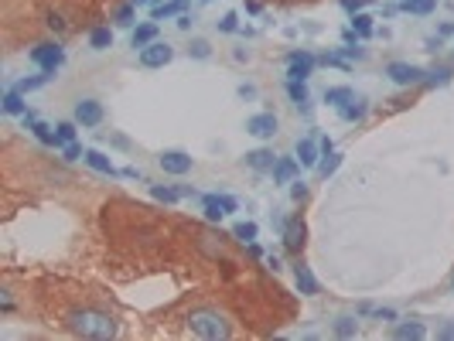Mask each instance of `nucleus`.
Returning <instances> with one entry per match:
<instances>
[{"mask_svg": "<svg viewBox=\"0 0 454 341\" xmlns=\"http://www.w3.org/2000/svg\"><path fill=\"white\" fill-rule=\"evenodd\" d=\"M65 324L79 338H92V341L116 338V318L106 314V311H99V307H76V311H69Z\"/></svg>", "mask_w": 454, "mask_h": 341, "instance_id": "nucleus-1", "label": "nucleus"}, {"mask_svg": "<svg viewBox=\"0 0 454 341\" xmlns=\"http://www.w3.org/2000/svg\"><path fill=\"white\" fill-rule=\"evenodd\" d=\"M188 331L198 335V338H205V341H226L233 335V324H229V318H226L222 311H215V307H195V311L188 314Z\"/></svg>", "mask_w": 454, "mask_h": 341, "instance_id": "nucleus-2", "label": "nucleus"}, {"mask_svg": "<svg viewBox=\"0 0 454 341\" xmlns=\"http://www.w3.org/2000/svg\"><path fill=\"white\" fill-rule=\"evenodd\" d=\"M31 62L41 69V72H58L62 65H65V52H62V45H55V41H45V45H38V48H31Z\"/></svg>", "mask_w": 454, "mask_h": 341, "instance_id": "nucleus-3", "label": "nucleus"}, {"mask_svg": "<svg viewBox=\"0 0 454 341\" xmlns=\"http://www.w3.org/2000/svg\"><path fill=\"white\" fill-rule=\"evenodd\" d=\"M386 79L393 85H424L427 72L420 65H410V62H389L386 65Z\"/></svg>", "mask_w": 454, "mask_h": 341, "instance_id": "nucleus-4", "label": "nucleus"}, {"mask_svg": "<svg viewBox=\"0 0 454 341\" xmlns=\"http://www.w3.org/2000/svg\"><path fill=\"white\" fill-rule=\"evenodd\" d=\"M171 58H175V48L164 45V41H154V45L140 48V65H147V69H164Z\"/></svg>", "mask_w": 454, "mask_h": 341, "instance_id": "nucleus-5", "label": "nucleus"}, {"mask_svg": "<svg viewBox=\"0 0 454 341\" xmlns=\"http://www.w3.org/2000/svg\"><path fill=\"white\" fill-rule=\"evenodd\" d=\"M76 123L86 126V130L99 126V123H102V102H96V99H79V102H76Z\"/></svg>", "mask_w": 454, "mask_h": 341, "instance_id": "nucleus-6", "label": "nucleus"}, {"mask_svg": "<svg viewBox=\"0 0 454 341\" xmlns=\"http://www.w3.org/2000/svg\"><path fill=\"white\" fill-rule=\"evenodd\" d=\"M287 62H290L287 79H290V82H307V76H311V69H314V55H311V52H294Z\"/></svg>", "mask_w": 454, "mask_h": 341, "instance_id": "nucleus-7", "label": "nucleus"}, {"mask_svg": "<svg viewBox=\"0 0 454 341\" xmlns=\"http://www.w3.org/2000/svg\"><path fill=\"white\" fill-rule=\"evenodd\" d=\"M277 116L273 113H257V116H250L246 120V133H253L257 140H270L273 133H277Z\"/></svg>", "mask_w": 454, "mask_h": 341, "instance_id": "nucleus-8", "label": "nucleus"}, {"mask_svg": "<svg viewBox=\"0 0 454 341\" xmlns=\"http://www.w3.org/2000/svg\"><path fill=\"white\" fill-rule=\"evenodd\" d=\"M158 164L164 168V174H175V177H182L191 170V157L184 154V151H164L161 157H158Z\"/></svg>", "mask_w": 454, "mask_h": 341, "instance_id": "nucleus-9", "label": "nucleus"}, {"mask_svg": "<svg viewBox=\"0 0 454 341\" xmlns=\"http://www.w3.org/2000/svg\"><path fill=\"white\" fill-rule=\"evenodd\" d=\"M283 250L287 253H301L304 250V222L301 219L283 222Z\"/></svg>", "mask_w": 454, "mask_h": 341, "instance_id": "nucleus-10", "label": "nucleus"}, {"mask_svg": "<svg viewBox=\"0 0 454 341\" xmlns=\"http://www.w3.org/2000/svg\"><path fill=\"white\" fill-rule=\"evenodd\" d=\"M294 280H297V290H301L304 297H314V294H318V276L311 273L307 263H294Z\"/></svg>", "mask_w": 454, "mask_h": 341, "instance_id": "nucleus-11", "label": "nucleus"}, {"mask_svg": "<svg viewBox=\"0 0 454 341\" xmlns=\"http://www.w3.org/2000/svg\"><path fill=\"white\" fill-rule=\"evenodd\" d=\"M297 170H301V161H294V157H280V161L273 164V184H290V181L297 177Z\"/></svg>", "mask_w": 454, "mask_h": 341, "instance_id": "nucleus-12", "label": "nucleus"}, {"mask_svg": "<svg viewBox=\"0 0 454 341\" xmlns=\"http://www.w3.org/2000/svg\"><path fill=\"white\" fill-rule=\"evenodd\" d=\"M198 253H205L208 259H222L226 256V243L219 236H212V232H202L198 236Z\"/></svg>", "mask_w": 454, "mask_h": 341, "instance_id": "nucleus-13", "label": "nucleus"}, {"mask_svg": "<svg viewBox=\"0 0 454 341\" xmlns=\"http://www.w3.org/2000/svg\"><path fill=\"white\" fill-rule=\"evenodd\" d=\"M28 126H31V133H34V137H38L45 147H65V144H62V137H58V130H52L48 123L34 120V123H28Z\"/></svg>", "mask_w": 454, "mask_h": 341, "instance_id": "nucleus-14", "label": "nucleus"}, {"mask_svg": "<svg viewBox=\"0 0 454 341\" xmlns=\"http://www.w3.org/2000/svg\"><path fill=\"white\" fill-rule=\"evenodd\" d=\"M280 157L273 154V151H267V147H260V151H250L246 154V164L253 170H273V164H277Z\"/></svg>", "mask_w": 454, "mask_h": 341, "instance_id": "nucleus-15", "label": "nucleus"}, {"mask_svg": "<svg viewBox=\"0 0 454 341\" xmlns=\"http://www.w3.org/2000/svg\"><path fill=\"white\" fill-rule=\"evenodd\" d=\"M318 147H321V144H314L311 137L297 140V161H301V168H314V164H318Z\"/></svg>", "mask_w": 454, "mask_h": 341, "instance_id": "nucleus-16", "label": "nucleus"}, {"mask_svg": "<svg viewBox=\"0 0 454 341\" xmlns=\"http://www.w3.org/2000/svg\"><path fill=\"white\" fill-rule=\"evenodd\" d=\"M393 338H400V341H407V338H427V328L420 324V321H403V324H396L393 328Z\"/></svg>", "mask_w": 454, "mask_h": 341, "instance_id": "nucleus-17", "label": "nucleus"}, {"mask_svg": "<svg viewBox=\"0 0 454 341\" xmlns=\"http://www.w3.org/2000/svg\"><path fill=\"white\" fill-rule=\"evenodd\" d=\"M202 208H205V219H208V222H222V215H229L219 195H205V198H202Z\"/></svg>", "mask_w": 454, "mask_h": 341, "instance_id": "nucleus-18", "label": "nucleus"}, {"mask_svg": "<svg viewBox=\"0 0 454 341\" xmlns=\"http://www.w3.org/2000/svg\"><path fill=\"white\" fill-rule=\"evenodd\" d=\"M83 161H86L92 170H99V174H116L113 161H109V157H106L102 151H86V154H83Z\"/></svg>", "mask_w": 454, "mask_h": 341, "instance_id": "nucleus-19", "label": "nucleus"}, {"mask_svg": "<svg viewBox=\"0 0 454 341\" xmlns=\"http://www.w3.org/2000/svg\"><path fill=\"white\" fill-rule=\"evenodd\" d=\"M21 96H24V92H17V89H7V92H3V113H7V116H24V113H28Z\"/></svg>", "mask_w": 454, "mask_h": 341, "instance_id": "nucleus-20", "label": "nucleus"}, {"mask_svg": "<svg viewBox=\"0 0 454 341\" xmlns=\"http://www.w3.org/2000/svg\"><path fill=\"white\" fill-rule=\"evenodd\" d=\"M151 195H154L158 201H164V205H175V201H182V198H184V188H168V184H151Z\"/></svg>", "mask_w": 454, "mask_h": 341, "instance_id": "nucleus-21", "label": "nucleus"}, {"mask_svg": "<svg viewBox=\"0 0 454 341\" xmlns=\"http://www.w3.org/2000/svg\"><path fill=\"white\" fill-rule=\"evenodd\" d=\"M158 41V24H140L137 31H133V48H147V45H154Z\"/></svg>", "mask_w": 454, "mask_h": 341, "instance_id": "nucleus-22", "label": "nucleus"}, {"mask_svg": "<svg viewBox=\"0 0 454 341\" xmlns=\"http://www.w3.org/2000/svg\"><path fill=\"white\" fill-rule=\"evenodd\" d=\"M233 239H239L243 246H246V243L253 246V243H257V222H236V226H233Z\"/></svg>", "mask_w": 454, "mask_h": 341, "instance_id": "nucleus-23", "label": "nucleus"}, {"mask_svg": "<svg viewBox=\"0 0 454 341\" xmlns=\"http://www.w3.org/2000/svg\"><path fill=\"white\" fill-rule=\"evenodd\" d=\"M352 99H356V92H352V89H345V85H342V89H328V92H325V102H332V106H338V109H342V106H349Z\"/></svg>", "mask_w": 454, "mask_h": 341, "instance_id": "nucleus-24", "label": "nucleus"}, {"mask_svg": "<svg viewBox=\"0 0 454 341\" xmlns=\"http://www.w3.org/2000/svg\"><path fill=\"white\" fill-rule=\"evenodd\" d=\"M109 45H113V31H109V28H92V34H89V48L102 52V48H109Z\"/></svg>", "mask_w": 454, "mask_h": 341, "instance_id": "nucleus-25", "label": "nucleus"}, {"mask_svg": "<svg viewBox=\"0 0 454 341\" xmlns=\"http://www.w3.org/2000/svg\"><path fill=\"white\" fill-rule=\"evenodd\" d=\"M184 7H188V0H175V3H158V7L151 10V17H154V21H164V17L178 14V10H184Z\"/></svg>", "mask_w": 454, "mask_h": 341, "instance_id": "nucleus-26", "label": "nucleus"}, {"mask_svg": "<svg viewBox=\"0 0 454 341\" xmlns=\"http://www.w3.org/2000/svg\"><path fill=\"white\" fill-rule=\"evenodd\" d=\"M335 335L338 338H356L359 335V321L356 318H338L335 321Z\"/></svg>", "mask_w": 454, "mask_h": 341, "instance_id": "nucleus-27", "label": "nucleus"}, {"mask_svg": "<svg viewBox=\"0 0 454 341\" xmlns=\"http://www.w3.org/2000/svg\"><path fill=\"white\" fill-rule=\"evenodd\" d=\"M407 14H431L434 7H437V0H403L400 3Z\"/></svg>", "mask_w": 454, "mask_h": 341, "instance_id": "nucleus-28", "label": "nucleus"}, {"mask_svg": "<svg viewBox=\"0 0 454 341\" xmlns=\"http://www.w3.org/2000/svg\"><path fill=\"white\" fill-rule=\"evenodd\" d=\"M352 31H356V34H363V38H369V34H372V17L363 14V10H359V14H352Z\"/></svg>", "mask_w": 454, "mask_h": 341, "instance_id": "nucleus-29", "label": "nucleus"}, {"mask_svg": "<svg viewBox=\"0 0 454 341\" xmlns=\"http://www.w3.org/2000/svg\"><path fill=\"white\" fill-rule=\"evenodd\" d=\"M52 79V72H41V76H31V79H21V82L14 85L17 92H31V89H41V85Z\"/></svg>", "mask_w": 454, "mask_h": 341, "instance_id": "nucleus-30", "label": "nucleus"}, {"mask_svg": "<svg viewBox=\"0 0 454 341\" xmlns=\"http://www.w3.org/2000/svg\"><path fill=\"white\" fill-rule=\"evenodd\" d=\"M365 109H369V106H365V99H352L349 106H342V116H345V120H363Z\"/></svg>", "mask_w": 454, "mask_h": 341, "instance_id": "nucleus-31", "label": "nucleus"}, {"mask_svg": "<svg viewBox=\"0 0 454 341\" xmlns=\"http://www.w3.org/2000/svg\"><path fill=\"white\" fill-rule=\"evenodd\" d=\"M338 164H342V154H335V151H332V154H325V161L318 164V170H321V177H332V174L338 170Z\"/></svg>", "mask_w": 454, "mask_h": 341, "instance_id": "nucleus-32", "label": "nucleus"}, {"mask_svg": "<svg viewBox=\"0 0 454 341\" xmlns=\"http://www.w3.org/2000/svg\"><path fill=\"white\" fill-rule=\"evenodd\" d=\"M287 92H290V99H294L297 106L307 109V85L304 82H287Z\"/></svg>", "mask_w": 454, "mask_h": 341, "instance_id": "nucleus-33", "label": "nucleus"}, {"mask_svg": "<svg viewBox=\"0 0 454 341\" xmlns=\"http://www.w3.org/2000/svg\"><path fill=\"white\" fill-rule=\"evenodd\" d=\"M451 82V69H437V72H427V85H448Z\"/></svg>", "mask_w": 454, "mask_h": 341, "instance_id": "nucleus-34", "label": "nucleus"}, {"mask_svg": "<svg viewBox=\"0 0 454 341\" xmlns=\"http://www.w3.org/2000/svg\"><path fill=\"white\" fill-rule=\"evenodd\" d=\"M55 130H58L62 144H72V140H76V123H69V120H65V123H58Z\"/></svg>", "mask_w": 454, "mask_h": 341, "instance_id": "nucleus-35", "label": "nucleus"}, {"mask_svg": "<svg viewBox=\"0 0 454 341\" xmlns=\"http://www.w3.org/2000/svg\"><path fill=\"white\" fill-rule=\"evenodd\" d=\"M62 154H65V161H79V157H83L86 151H83V147H79V144L72 140V144H65V147H62Z\"/></svg>", "mask_w": 454, "mask_h": 341, "instance_id": "nucleus-36", "label": "nucleus"}, {"mask_svg": "<svg viewBox=\"0 0 454 341\" xmlns=\"http://www.w3.org/2000/svg\"><path fill=\"white\" fill-rule=\"evenodd\" d=\"M342 7H345L349 14H359V10H365V7H369V0H342Z\"/></svg>", "mask_w": 454, "mask_h": 341, "instance_id": "nucleus-37", "label": "nucleus"}, {"mask_svg": "<svg viewBox=\"0 0 454 341\" xmlns=\"http://www.w3.org/2000/svg\"><path fill=\"white\" fill-rule=\"evenodd\" d=\"M236 28H239V24H236V14H226V17L219 21V31H226V34H229V31H236Z\"/></svg>", "mask_w": 454, "mask_h": 341, "instance_id": "nucleus-38", "label": "nucleus"}, {"mask_svg": "<svg viewBox=\"0 0 454 341\" xmlns=\"http://www.w3.org/2000/svg\"><path fill=\"white\" fill-rule=\"evenodd\" d=\"M195 58H208V45L205 41H191V48H188Z\"/></svg>", "mask_w": 454, "mask_h": 341, "instance_id": "nucleus-39", "label": "nucleus"}, {"mask_svg": "<svg viewBox=\"0 0 454 341\" xmlns=\"http://www.w3.org/2000/svg\"><path fill=\"white\" fill-rule=\"evenodd\" d=\"M304 195H307L304 181H294V188H290V198H294V201H304Z\"/></svg>", "mask_w": 454, "mask_h": 341, "instance_id": "nucleus-40", "label": "nucleus"}, {"mask_svg": "<svg viewBox=\"0 0 454 341\" xmlns=\"http://www.w3.org/2000/svg\"><path fill=\"white\" fill-rule=\"evenodd\" d=\"M48 28H52V31H65V21H62V14H48Z\"/></svg>", "mask_w": 454, "mask_h": 341, "instance_id": "nucleus-41", "label": "nucleus"}, {"mask_svg": "<svg viewBox=\"0 0 454 341\" xmlns=\"http://www.w3.org/2000/svg\"><path fill=\"white\" fill-rule=\"evenodd\" d=\"M130 17H133V3H130V7H123V10L116 14V21H120V24H130Z\"/></svg>", "mask_w": 454, "mask_h": 341, "instance_id": "nucleus-42", "label": "nucleus"}, {"mask_svg": "<svg viewBox=\"0 0 454 341\" xmlns=\"http://www.w3.org/2000/svg\"><path fill=\"white\" fill-rule=\"evenodd\" d=\"M437 338H454V321H448V324L437 331Z\"/></svg>", "mask_w": 454, "mask_h": 341, "instance_id": "nucleus-43", "label": "nucleus"}, {"mask_svg": "<svg viewBox=\"0 0 454 341\" xmlns=\"http://www.w3.org/2000/svg\"><path fill=\"white\" fill-rule=\"evenodd\" d=\"M332 151H335V147H332V140H328V137H321V154H332Z\"/></svg>", "mask_w": 454, "mask_h": 341, "instance_id": "nucleus-44", "label": "nucleus"}, {"mask_svg": "<svg viewBox=\"0 0 454 341\" xmlns=\"http://www.w3.org/2000/svg\"><path fill=\"white\" fill-rule=\"evenodd\" d=\"M178 28H182V31H188V28H191V17H184V14H182V17H178Z\"/></svg>", "mask_w": 454, "mask_h": 341, "instance_id": "nucleus-45", "label": "nucleus"}, {"mask_svg": "<svg viewBox=\"0 0 454 341\" xmlns=\"http://www.w3.org/2000/svg\"><path fill=\"white\" fill-rule=\"evenodd\" d=\"M133 7H144V3H158V0H130Z\"/></svg>", "mask_w": 454, "mask_h": 341, "instance_id": "nucleus-46", "label": "nucleus"}]
</instances>
